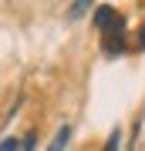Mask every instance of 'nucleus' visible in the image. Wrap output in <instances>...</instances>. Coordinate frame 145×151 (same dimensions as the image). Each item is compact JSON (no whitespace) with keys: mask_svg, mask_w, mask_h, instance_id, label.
Instances as JSON below:
<instances>
[{"mask_svg":"<svg viewBox=\"0 0 145 151\" xmlns=\"http://www.w3.org/2000/svg\"><path fill=\"white\" fill-rule=\"evenodd\" d=\"M118 141H122V131L115 128L111 134H108V141H105V151H118Z\"/></svg>","mask_w":145,"mask_h":151,"instance_id":"4","label":"nucleus"},{"mask_svg":"<svg viewBox=\"0 0 145 151\" xmlns=\"http://www.w3.org/2000/svg\"><path fill=\"white\" fill-rule=\"evenodd\" d=\"M88 7H91V0H74V4H71V10H68V17H81V14H88Z\"/></svg>","mask_w":145,"mask_h":151,"instance_id":"3","label":"nucleus"},{"mask_svg":"<svg viewBox=\"0 0 145 151\" xmlns=\"http://www.w3.org/2000/svg\"><path fill=\"white\" fill-rule=\"evenodd\" d=\"M91 24H95V27L101 30V34H108V30L115 27V24H118V14H115V7H108V4H98V7H95V17H91Z\"/></svg>","mask_w":145,"mask_h":151,"instance_id":"1","label":"nucleus"},{"mask_svg":"<svg viewBox=\"0 0 145 151\" xmlns=\"http://www.w3.org/2000/svg\"><path fill=\"white\" fill-rule=\"evenodd\" d=\"M0 151H20V141L17 138H0Z\"/></svg>","mask_w":145,"mask_h":151,"instance_id":"5","label":"nucleus"},{"mask_svg":"<svg viewBox=\"0 0 145 151\" xmlns=\"http://www.w3.org/2000/svg\"><path fill=\"white\" fill-rule=\"evenodd\" d=\"M34 141H37V131H31V134L20 141V148H24V151H34Z\"/></svg>","mask_w":145,"mask_h":151,"instance_id":"6","label":"nucleus"},{"mask_svg":"<svg viewBox=\"0 0 145 151\" xmlns=\"http://www.w3.org/2000/svg\"><path fill=\"white\" fill-rule=\"evenodd\" d=\"M138 47H145V24H142V30H138Z\"/></svg>","mask_w":145,"mask_h":151,"instance_id":"7","label":"nucleus"},{"mask_svg":"<svg viewBox=\"0 0 145 151\" xmlns=\"http://www.w3.org/2000/svg\"><path fill=\"white\" fill-rule=\"evenodd\" d=\"M68 141H71V128H68V124H61V128L54 131V138H51L47 151H64V148H68Z\"/></svg>","mask_w":145,"mask_h":151,"instance_id":"2","label":"nucleus"}]
</instances>
